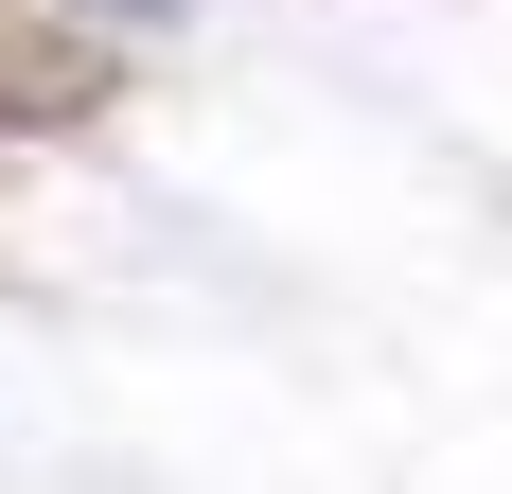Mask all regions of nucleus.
<instances>
[{"label":"nucleus","mask_w":512,"mask_h":494,"mask_svg":"<svg viewBox=\"0 0 512 494\" xmlns=\"http://www.w3.org/2000/svg\"><path fill=\"white\" fill-rule=\"evenodd\" d=\"M89 106H106L89 36H0V124H89Z\"/></svg>","instance_id":"f257e3e1"},{"label":"nucleus","mask_w":512,"mask_h":494,"mask_svg":"<svg viewBox=\"0 0 512 494\" xmlns=\"http://www.w3.org/2000/svg\"><path fill=\"white\" fill-rule=\"evenodd\" d=\"M71 18H177V0H71Z\"/></svg>","instance_id":"f03ea898"}]
</instances>
